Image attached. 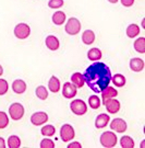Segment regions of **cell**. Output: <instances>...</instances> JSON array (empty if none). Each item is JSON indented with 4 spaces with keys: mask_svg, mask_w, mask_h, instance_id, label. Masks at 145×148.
Segmentation results:
<instances>
[{
    "mask_svg": "<svg viewBox=\"0 0 145 148\" xmlns=\"http://www.w3.org/2000/svg\"><path fill=\"white\" fill-rule=\"evenodd\" d=\"M84 81L95 93H100L111 81V71L105 63H94L88 66L83 75Z\"/></svg>",
    "mask_w": 145,
    "mask_h": 148,
    "instance_id": "obj_1",
    "label": "cell"
},
{
    "mask_svg": "<svg viewBox=\"0 0 145 148\" xmlns=\"http://www.w3.org/2000/svg\"><path fill=\"white\" fill-rule=\"evenodd\" d=\"M100 144L102 146L104 147H107V148H111L115 147L117 145V136L116 134L112 132H105L100 135Z\"/></svg>",
    "mask_w": 145,
    "mask_h": 148,
    "instance_id": "obj_2",
    "label": "cell"
},
{
    "mask_svg": "<svg viewBox=\"0 0 145 148\" xmlns=\"http://www.w3.org/2000/svg\"><path fill=\"white\" fill-rule=\"evenodd\" d=\"M70 109L71 111L75 114V115H84L86 112H87V106H86V103L83 100H80V99H75L71 102L70 104Z\"/></svg>",
    "mask_w": 145,
    "mask_h": 148,
    "instance_id": "obj_3",
    "label": "cell"
},
{
    "mask_svg": "<svg viewBox=\"0 0 145 148\" xmlns=\"http://www.w3.org/2000/svg\"><path fill=\"white\" fill-rule=\"evenodd\" d=\"M31 34V27L26 23H19L14 27V35L20 40L27 38Z\"/></svg>",
    "mask_w": 145,
    "mask_h": 148,
    "instance_id": "obj_4",
    "label": "cell"
},
{
    "mask_svg": "<svg viewBox=\"0 0 145 148\" xmlns=\"http://www.w3.org/2000/svg\"><path fill=\"white\" fill-rule=\"evenodd\" d=\"M66 32L70 35H77L81 30V23L77 18H70L66 24Z\"/></svg>",
    "mask_w": 145,
    "mask_h": 148,
    "instance_id": "obj_5",
    "label": "cell"
},
{
    "mask_svg": "<svg viewBox=\"0 0 145 148\" xmlns=\"http://www.w3.org/2000/svg\"><path fill=\"white\" fill-rule=\"evenodd\" d=\"M9 113H10V117L14 121H18L22 119L24 115V108L20 103H12L9 108Z\"/></svg>",
    "mask_w": 145,
    "mask_h": 148,
    "instance_id": "obj_6",
    "label": "cell"
},
{
    "mask_svg": "<svg viewBox=\"0 0 145 148\" xmlns=\"http://www.w3.org/2000/svg\"><path fill=\"white\" fill-rule=\"evenodd\" d=\"M60 136L62 138V142H70L74 138V130L70 124H64L60 128Z\"/></svg>",
    "mask_w": 145,
    "mask_h": 148,
    "instance_id": "obj_7",
    "label": "cell"
},
{
    "mask_svg": "<svg viewBox=\"0 0 145 148\" xmlns=\"http://www.w3.org/2000/svg\"><path fill=\"white\" fill-rule=\"evenodd\" d=\"M77 92H78V90H77V87L71 84V82H66L63 87H62V95L64 98H67V99H71V98H74L75 95H77Z\"/></svg>",
    "mask_w": 145,
    "mask_h": 148,
    "instance_id": "obj_8",
    "label": "cell"
},
{
    "mask_svg": "<svg viewBox=\"0 0 145 148\" xmlns=\"http://www.w3.org/2000/svg\"><path fill=\"white\" fill-rule=\"evenodd\" d=\"M47 121H48V115L45 112H35L31 116L32 124H34L36 126H39L41 124H45Z\"/></svg>",
    "mask_w": 145,
    "mask_h": 148,
    "instance_id": "obj_9",
    "label": "cell"
},
{
    "mask_svg": "<svg viewBox=\"0 0 145 148\" xmlns=\"http://www.w3.org/2000/svg\"><path fill=\"white\" fill-rule=\"evenodd\" d=\"M103 104L106 106L107 111L109 113H111V114H115V113H117L120 110V102L118 100H116V99H112V98L106 100Z\"/></svg>",
    "mask_w": 145,
    "mask_h": 148,
    "instance_id": "obj_10",
    "label": "cell"
},
{
    "mask_svg": "<svg viewBox=\"0 0 145 148\" xmlns=\"http://www.w3.org/2000/svg\"><path fill=\"white\" fill-rule=\"evenodd\" d=\"M110 128L117 133H123L127 131V123L122 119H115L110 124Z\"/></svg>",
    "mask_w": 145,
    "mask_h": 148,
    "instance_id": "obj_11",
    "label": "cell"
},
{
    "mask_svg": "<svg viewBox=\"0 0 145 148\" xmlns=\"http://www.w3.org/2000/svg\"><path fill=\"white\" fill-rule=\"evenodd\" d=\"M144 66H145V64L143 59L135 57V58H132L130 60V68L132 69L133 71H135V73L142 71V70L144 69Z\"/></svg>",
    "mask_w": 145,
    "mask_h": 148,
    "instance_id": "obj_12",
    "label": "cell"
},
{
    "mask_svg": "<svg viewBox=\"0 0 145 148\" xmlns=\"http://www.w3.org/2000/svg\"><path fill=\"white\" fill-rule=\"evenodd\" d=\"M45 43H46V46L51 51H57L59 46H60V43H59V40H58L56 36L54 35H48L45 40Z\"/></svg>",
    "mask_w": 145,
    "mask_h": 148,
    "instance_id": "obj_13",
    "label": "cell"
},
{
    "mask_svg": "<svg viewBox=\"0 0 145 148\" xmlns=\"http://www.w3.org/2000/svg\"><path fill=\"white\" fill-rule=\"evenodd\" d=\"M102 93V98H103V103L105 102L106 100H108V99H111V98H116L117 95H118V91L112 88V87H107L106 89L100 92Z\"/></svg>",
    "mask_w": 145,
    "mask_h": 148,
    "instance_id": "obj_14",
    "label": "cell"
},
{
    "mask_svg": "<svg viewBox=\"0 0 145 148\" xmlns=\"http://www.w3.org/2000/svg\"><path fill=\"white\" fill-rule=\"evenodd\" d=\"M109 120H110L109 115L105 114V113H102V114H99L98 116L96 117L95 126H96V128H103V127H105L109 123Z\"/></svg>",
    "mask_w": 145,
    "mask_h": 148,
    "instance_id": "obj_15",
    "label": "cell"
},
{
    "mask_svg": "<svg viewBox=\"0 0 145 148\" xmlns=\"http://www.w3.org/2000/svg\"><path fill=\"white\" fill-rule=\"evenodd\" d=\"M12 89L13 91L16 92V93H23V92H25L26 90V84L23 81V80L21 79H16L13 81V84H12Z\"/></svg>",
    "mask_w": 145,
    "mask_h": 148,
    "instance_id": "obj_16",
    "label": "cell"
},
{
    "mask_svg": "<svg viewBox=\"0 0 145 148\" xmlns=\"http://www.w3.org/2000/svg\"><path fill=\"white\" fill-rule=\"evenodd\" d=\"M71 82L77 88H81L84 86L85 81H84V77L81 73H74V74L71 76Z\"/></svg>",
    "mask_w": 145,
    "mask_h": 148,
    "instance_id": "obj_17",
    "label": "cell"
},
{
    "mask_svg": "<svg viewBox=\"0 0 145 148\" xmlns=\"http://www.w3.org/2000/svg\"><path fill=\"white\" fill-rule=\"evenodd\" d=\"M102 51L99 49V48H91L89 51L87 52V57L89 60H92V62H97L99 59L102 58Z\"/></svg>",
    "mask_w": 145,
    "mask_h": 148,
    "instance_id": "obj_18",
    "label": "cell"
},
{
    "mask_svg": "<svg viewBox=\"0 0 145 148\" xmlns=\"http://www.w3.org/2000/svg\"><path fill=\"white\" fill-rule=\"evenodd\" d=\"M82 41L86 45H91L95 41V33L92 30H86L83 32L82 34Z\"/></svg>",
    "mask_w": 145,
    "mask_h": 148,
    "instance_id": "obj_19",
    "label": "cell"
},
{
    "mask_svg": "<svg viewBox=\"0 0 145 148\" xmlns=\"http://www.w3.org/2000/svg\"><path fill=\"white\" fill-rule=\"evenodd\" d=\"M48 88H49V90L51 92H55V93L60 90V81H59L57 77L52 76L51 78H50L49 82H48Z\"/></svg>",
    "mask_w": 145,
    "mask_h": 148,
    "instance_id": "obj_20",
    "label": "cell"
},
{
    "mask_svg": "<svg viewBox=\"0 0 145 148\" xmlns=\"http://www.w3.org/2000/svg\"><path fill=\"white\" fill-rule=\"evenodd\" d=\"M64 21H66V14H64V12L57 11V12L54 13V16H52V22L56 25H61V24L64 23Z\"/></svg>",
    "mask_w": 145,
    "mask_h": 148,
    "instance_id": "obj_21",
    "label": "cell"
},
{
    "mask_svg": "<svg viewBox=\"0 0 145 148\" xmlns=\"http://www.w3.org/2000/svg\"><path fill=\"white\" fill-rule=\"evenodd\" d=\"M134 49L138 53H145V37H139L134 42Z\"/></svg>",
    "mask_w": 145,
    "mask_h": 148,
    "instance_id": "obj_22",
    "label": "cell"
},
{
    "mask_svg": "<svg viewBox=\"0 0 145 148\" xmlns=\"http://www.w3.org/2000/svg\"><path fill=\"white\" fill-rule=\"evenodd\" d=\"M139 33H140V27L136 24H130L129 27H127V35L131 38L138 36Z\"/></svg>",
    "mask_w": 145,
    "mask_h": 148,
    "instance_id": "obj_23",
    "label": "cell"
},
{
    "mask_svg": "<svg viewBox=\"0 0 145 148\" xmlns=\"http://www.w3.org/2000/svg\"><path fill=\"white\" fill-rule=\"evenodd\" d=\"M120 145L123 148H133L134 147V140L130 136H122L120 139Z\"/></svg>",
    "mask_w": 145,
    "mask_h": 148,
    "instance_id": "obj_24",
    "label": "cell"
},
{
    "mask_svg": "<svg viewBox=\"0 0 145 148\" xmlns=\"http://www.w3.org/2000/svg\"><path fill=\"white\" fill-rule=\"evenodd\" d=\"M21 146V139L16 135L9 136L8 138V147L9 148H19Z\"/></svg>",
    "mask_w": 145,
    "mask_h": 148,
    "instance_id": "obj_25",
    "label": "cell"
},
{
    "mask_svg": "<svg viewBox=\"0 0 145 148\" xmlns=\"http://www.w3.org/2000/svg\"><path fill=\"white\" fill-rule=\"evenodd\" d=\"M111 81L117 87H123L125 85V77L121 74H116L114 77H111Z\"/></svg>",
    "mask_w": 145,
    "mask_h": 148,
    "instance_id": "obj_26",
    "label": "cell"
},
{
    "mask_svg": "<svg viewBox=\"0 0 145 148\" xmlns=\"http://www.w3.org/2000/svg\"><path fill=\"white\" fill-rule=\"evenodd\" d=\"M35 92H36L37 98H39L41 100H46L48 98V91L44 86H38L35 90Z\"/></svg>",
    "mask_w": 145,
    "mask_h": 148,
    "instance_id": "obj_27",
    "label": "cell"
},
{
    "mask_svg": "<svg viewBox=\"0 0 145 148\" xmlns=\"http://www.w3.org/2000/svg\"><path fill=\"white\" fill-rule=\"evenodd\" d=\"M88 104H89V106L92 109L96 110V109H98L99 106H100V99L96 95H91L89 99H88Z\"/></svg>",
    "mask_w": 145,
    "mask_h": 148,
    "instance_id": "obj_28",
    "label": "cell"
},
{
    "mask_svg": "<svg viewBox=\"0 0 145 148\" xmlns=\"http://www.w3.org/2000/svg\"><path fill=\"white\" fill-rule=\"evenodd\" d=\"M55 133H56V128L52 125H45L41 128V134L44 136H52L55 135Z\"/></svg>",
    "mask_w": 145,
    "mask_h": 148,
    "instance_id": "obj_29",
    "label": "cell"
},
{
    "mask_svg": "<svg viewBox=\"0 0 145 148\" xmlns=\"http://www.w3.org/2000/svg\"><path fill=\"white\" fill-rule=\"evenodd\" d=\"M9 124V117L5 112L0 111V128H5Z\"/></svg>",
    "mask_w": 145,
    "mask_h": 148,
    "instance_id": "obj_30",
    "label": "cell"
},
{
    "mask_svg": "<svg viewBox=\"0 0 145 148\" xmlns=\"http://www.w3.org/2000/svg\"><path fill=\"white\" fill-rule=\"evenodd\" d=\"M63 0H49L48 1V7L51 9H59L63 5Z\"/></svg>",
    "mask_w": 145,
    "mask_h": 148,
    "instance_id": "obj_31",
    "label": "cell"
},
{
    "mask_svg": "<svg viewBox=\"0 0 145 148\" xmlns=\"http://www.w3.org/2000/svg\"><path fill=\"white\" fill-rule=\"evenodd\" d=\"M8 82L5 79H0V95H3L8 92Z\"/></svg>",
    "mask_w": 145,
    "mask_h": 148,
    "instance_id": "obj_32",
    "label": "cell"
},
{
    "mask_svg": "<svg viewBox=\"0 0 145 148\" xmlns=\"http://www.w3.org/2000/svg\"><path fill=\"white\" fill-rule=\"evenodd\" d=\"M41 148H54L55 147V143L49 138H45L41 142Z\"/></svg>",
    "mask_w": 145,
    "mask_h": 148,
    "instance_id": "obj_33",
    "label": "cell"
},
{
    "mask_svg": "<svg viewBox=\"0 0 145 148\" xmlns=\"http://www.w3.org/2000/svg\"><path fill=\"white\" fill-rule=\"evenodd\" d=\"M121 3L124 7H131L134 3V0H121Z\"/></svg>",
    "mask_w": 145,
    "mask_h": 148,
    "instance_id": "obj_34",
    "label": "cell"
},
{
    "mask_svg": "<svg viewBox=\"0 0 145 148\" xmlns=\"http://www.w3.org/2000/svg\"><path fill=\"white\" fill-rule=\"evenodd\" d=\"M81 147H82V145L79 143V142H73V143L68 145V148H81Z\"/></svg>",
    "mask_w": 145,
    "mask_h": 148,
    "instance_id": "obj_35",
    "label": "cell"
},
{
    "mask_svg": "<svg viewBox=\"0 0 145 148\" xmlns=\"http://www.w3.org/2000/svg\"><path fill=\"white\" fill-rule=\"evenodd\" d=\"M5 139L2 137H0V148H5Z\"/></svg>",
    "mask_w": 145,
    "mask_h": 148,
    "instance_id": "obj_36",
    "label": "cell"
},
{
    "mask_svg": "<svg viewBox=\"0 0 145 148\" xmlns=\"http://www.w3.org/2000/svg\"><path fill=\"white\" fill-rule=\"evenodd\" d=\"M2 74H3V68H2V66L0 65V76H1Z\"/></svg>",
    "mask_w": 145,
    "mask_h": 148,
    "instance_id": "obj_37",
    "label": "cell"
},
{
    "mask_svg": "<svg viewBox=\"0 0 145 148\" xmlns=\"http://www.w3.org/2000/svg\"><path fill=\"white\" fill-rule=\"evenodd\" d=\"M110 3H116V2H118V0H108Z\"/></svg>",
    "mask_w": 145,
    "mask_h": 148,
    "instance_id": "obj_38",
    "label": "cell"
}]
</instances>
